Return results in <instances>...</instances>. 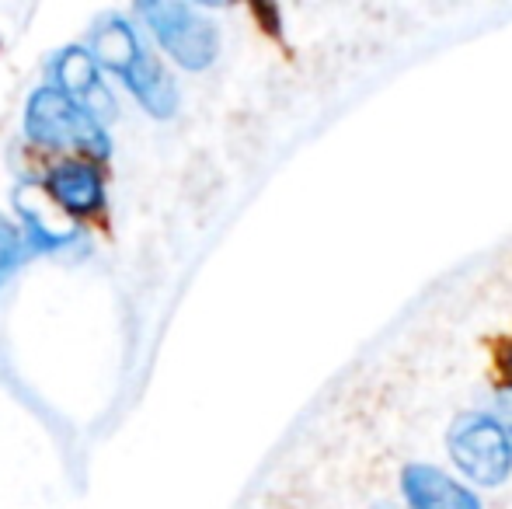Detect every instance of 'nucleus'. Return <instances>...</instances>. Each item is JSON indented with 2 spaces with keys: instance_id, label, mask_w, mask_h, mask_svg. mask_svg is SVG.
<instances>
[{
  "instance_id": "obj_5",
  "label": "nucleus",
  "mask_w": 512,
  "mask_h": 509,
  "mask_svg": "<svg viewBox=\"0 0 512 509\" xmlns=\"http://www.w3.org/2000/svg\"><path fill=\"white\" fill-rule=\"evenodd\" d=\"M49 74H53V88H60L67 98H74L81 109H88L98 123L115 116V98L105 88L102 70L91 60L84 46H67L49 60Z\"/></svg>"
},
{
  "instance_id": "obj_3",
  "label": "nucleus",
  "mask_w": 512,
  "mask_h": 509,
  "mask_svg": "<svg viewBox=\"0 0 512 509\" xmlns=\"http://www.w3.org/2000/svg\"><path fill=\"white\" fill-rule=\"evenodd\" d=\"M136 14L178 67H213L216 53H220V32L199 7L178 4V0H147V4L136 7Z\"/></svg>"
},
{
  "instance_id": "obj_6",
  "label": "nucleus",
  "mask_w": 512,
  "mask_h": 509,
  "mask_svg": "<svg viewBox=\"0 0 512 509\" xmlns=\"http://www.w3.org/2000/svg\"><path fill=\"white\" fill-rule=\"evenodd\" d=\"M46 189L70 217H98L105 210V178L91 161H60L49 168Z\"/></svg>"
},
{
  "instance_id": "obj_2",
  "label": "nucleus",
  "mask_w": 512,
  "mask_h": 509,
  "mask_svg": "<svg viewBox=\"0 0 512 509\" xmlns=\"http://www.w3.org/2000/svg\"><path fill=\"white\" fill-rule=\"evenodd\" d=\"M25 136L35 147L46 150H77L91 164L108 161V154H112L105 123H98L88 109H81L74 98H67L53 84H42L28 95Z\"/></svg>"
},
{
  "instance_id": "obj_8",
  "label": "nucleus",
  "mask_w": 512,
  "mask_h": 509,
  "mask_svg": "<svg viewBox=\"0 0 512 509\" xmlns=\"http://www.w3.org/2000/svg\"><path fill=\"white\" fill-rule=\"evenodd\" d=\"M25 255H28L25 238H21L18 227H14L4 213H0V286L14 276V269L25 262Z\"/></svg>"
},
{
  "instance_id": "obj_7",
  "label": "nucleus",
  "mask_w": 512,
  "mask_h": 509,
  "mask_svg": "<svg viewBox=\"0 0 512 509\" xmlns=\"http://www.w3.org/2000/svg\"><path fill=\"white\" fill-rule=\"evenodd\" d=\"M401 492L411 509H481V499L464 489V482L432 464H408L401 475Z\"/></svg>"
},
{
  "instance_id": "obj_1",
  "label": "nucleus",
  "mask_w": 512,
  "mask_h": 509,
  "mask_svg": "<svg viewBox=\"0 0 512 509\" xmlns=\"http://www.w3.org/2000/svg\"><path fill=\"white\" fill-rule=\"evenodd\" d=\"M91 60L98 70H108L129 88V95L143 105L154 119H171L178 112V88L168 70L154 60L147 42L133 28V21L122 14H102L88 35Z\"/></svg>"
},
{
  "instance_id": "obj_9",
  "label": "nucleus",
  "mask_w": 512,
  "mask_h": 509,
  "mask_svg": "<svg viewBox=\"0 0 512 509\" xmlns=\"http://www.w3.org/2000/svg\"><path fill=\"white\" fill-rule=\"evenodd\" d=\"M495 367H499L502 384H512V339H506L495 349Z\"/></svg>"
},
{
  "instance_id": "obj_4",
  "label": "nucleus",
  "mask_w": 512,
  "mask_h": 509,
  "mask_svg": "<svg viewBox=\"0 0 512 509\" xmlns=\"http://www.w3.org/2000/svg\"><path fill=\"white\" fill-rule=\"evenodd\" d=\"M446 447L453 464L478 485H502L512 475V436L492 415H460L450 426Z\"/></svg>"
}]
</instances>
